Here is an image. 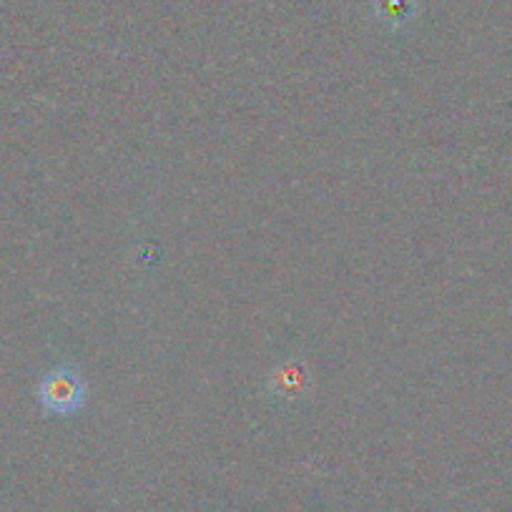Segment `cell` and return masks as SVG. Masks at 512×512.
<instances>
[{
	"mask_svg": "<svg viewBox=\"0 0 512 512\" xmlns=\"http://www.w3.org/2000/svg\"><path fill=\"white\" fill-rule=\"evenodd\" d=\"M38 402L48 415L68 417L86 402V382L71 367H56L41 377L36 387Z\"/></svg>",
	"mask_w": 512,
	"mask_h": 512,
	"instance_id": "1",
	"label": "cell"
}]
</instances>
